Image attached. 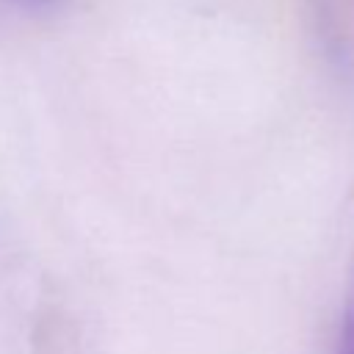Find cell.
Masks as SVG:
<instances>
[{"label":"cell","instance_id":"obj_1","mask_svg":"<svg viewBox=\"0 0 354 354\" xmlns=\"http://www.w3.org/2000/svg\"><path fill=\"white\" fill-rule=\"evenodd\" d=\"M337 354H354V313H348L346 321H343V326H340Z\"/></svg>","mask_w":354,"mask_h":354},{"label":"cell","instance_id":"obj_2","mask_svg":"<svg viewBox=\"0 0 354 354\" xmlns=\"http://www.w3.org/2000/svg\"><path fill=\"white\" fill-rule=\"evenodd\" d=\"M17 3H30V6H41V3H50V0H17Z\"/></svg>","mask_w":354,"mask_h":354}]
</instances>
